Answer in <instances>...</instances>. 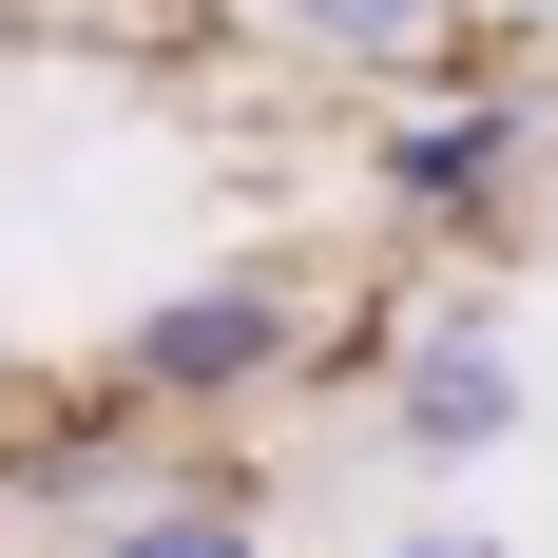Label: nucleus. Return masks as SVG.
Wrapping results in <instances>:
<instances>
[{
    "label": "nucleus",
    "mask_w": 558,
    "mask_h": 558,
    "mask_svg": "<svg viewBox=\"0 0 558 558\" xmlns=\"http://www.w3.org/2000/svg\"><path fill=\"white\" fill-rule=\"evenodd\" d=\"M289 347H308L289 270H193V289H155V308L116 328V404H135V424H193V404H251Z\"/></svg>",
    "instance_id": "obj_1"
},
{
    "label": "nucleus",
    "mask_w": 558,
    "mask_h": 558,
    "mask_svg": "<svg viewBox=\"0 0 558 558\" xmlns=\"http://www.w3.org/2000/svg\"><path fill=\"white\" fill-rule=\"evenodd\" d=\"M386 424L424 462H482V444H520V328L462 289V308H424V328H386Z\"/></svg>",
    "instance_id": "obj_2"
},
{
    "label": "nucleus",
    "mask_w": 558,
    "mask_h": 558,
    "mask_svg": "<svg viewBox=\"0 0 558 558\" xmlns=\"http://www.w3.org/2000/svg\"><path fill=\"white\" fill-rule=\"evenodd\" d=\"M520 155H539V97H424V116H386V213H501L520 193Z\"/></svg>",
    "instance_id": "obj_3"
},
{
    "label": "nucleus",
    "mask_w": 558,
    "mask_h": 558,
    "mask_svg": "<svg viewBox=\"0 0 558 558\" xmlns=\"http://www.w3.org/2000/svg\"><path fill=\"white\" fill-rule=\"evenodd\" d=\"M270 20H289L308 58H328V77H444L482 0H270Z\"/></svg>",
    "instance_id": "obj_4"
},
{
    "label": "nucleus",
    "mask_w": 558,
    "mask_h": 558,
    "mask_svg": "<svg viewBox=\"0 0 558 558\" xmlns=\"http://www.w3.org/2000/svg\"><path fill=\"white\" fill-rule=\"evenodd\" d=\"M97 558H270V520H251V501H116Z\"/></svg>",
    "instance_id": "obj_5"
},
{
    "label": "nucleus",
    "mask_w": 558,
    "mask_h": 558,
    "mask_svg": "<svg viewBox=\"0 0 558 558\" xmlns=\"http://www.w3.org/2000/svg\"><path fill=\"white\" fill-rule=\"evenodd\" d=\"M20 482H39V501H116V482H135V404H77V424H58V444H20Z\"/></svg>",
    "instance_id": "obj_6"
},
{
    "label": "nucleus",
    "mask_w": 558,
    "mask_h": 558,
    "mask_svg": "<svg viewBox=\"0 0 558 558\" xmlns=\"http://www.w3.org/2000/svg\"><path fill=\"white\" fill-rule=\"evenodd\" d=\"M386 558H501V539H386Z\"/></svg>",
    "instance_id": "obj_7"
},
{
    "label": "nucleus",
    "mask_w": 558,
    "mask_h": 558,
    "mask_svg": "<svg viewBox=\"0 0 558 558\" xmlns=\"http://www.w3.org/2000/svg\"><path fill=\"white\" fill-rule=\"evenodd\" d=\"M482 20H558V0H482Z\"/></svg>",
    "instance_id": "obj_8"
},
{
    "label": "nucleus",
    "mask_w": 558,
    "mask_h": 558,
    "mask_svg": "<svg viewBox=\"0 0 558 558\" xmlns=\"http://www.w3.org/2000/svg\"><path fill=\"white\" fill-rule=\"evenodd\" d=\"M520 173H558V116H539V155H520Z\"/></svg>",
    "instance_id": "obj_9"
}]
</instances>
